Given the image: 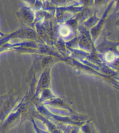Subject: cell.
Wrapping results in <instances>:
<instances>
[{"label":"cell","instance_id":"6da1fadb","mask_svg":"<svg viewBox=\"0 0 119 133\" xmlns=\"http://www.w3.org/2000/svg\"><path fill=\"white\" fill-rule=\"evenodd\" d=\"M61 34L63 36H68L70 33V30L67 27H63L61 29Z\"/></svg>","mask_w":119,"mask_h":133}]
</instances>
